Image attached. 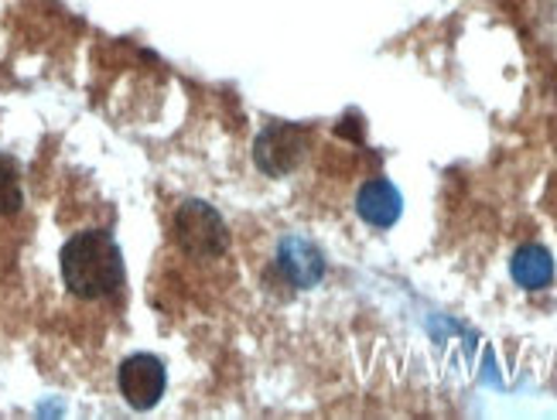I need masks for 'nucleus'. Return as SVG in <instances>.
<instances>
[{
  "mask_svg": "<svg viewBox=\"0 0 557 420\" xmlns=\"http://www.w3.org/2000/svg\"><path fill=\"white\" fill-rule=\"evenodd\" d=\"M356 212L362 215V222H370V226L391 230L394 222L400 219V212H404V199H400V192L386 178H373V182H367V185L359 188Z\"/></svg>",
  "mask_w": 557,
  "mask_h": 420,
  "instance_id": "6",
  "label": "nucleus"
},
{
  "mask_svg": "<svg viewBox=\"0 0 557 420\" xmlns=\"http://www.w3.org/2000/svg\"><path fill=\"white\" fill-rule=\"evenodd\" d=\"M277 270L287 284L295 287H314L325 274V257L322 250L305 236H284L277 246Z\"/></svg>",
  "mask_w": 557,
  "mask_h": 420,
  "instance_id": "5",
  "label": "nucleus"
},
{
  "mask_svg": "<svg viewBox=\"0 0 557 420\" xmlns=\"http://www.w3.org/2000/svg\"><path fill=\"white\" fill-rule=\"evenodd\" d=\"M116 383H120V393H124V400L134 410H151L164 397V386H168L164 362L148 353L131 356V359H124V366H120Z\"/></svg>",
  "mask_w": 557,
  "mask_h": 420,
  "instance_id": "4",
  "label": "nucleus"
},
{
  "mask_svg": "<svg viewBox=\"0 0 557 420\" xmlns=\"http://www.w3.org/2000/svg\"><path fill=\"white\" fill-rule=\"evenodd\" d=\"M175 243L188 257H199V260H215L226 254L230 246V230L223 215L215 212L209 202L199 199H188L178 206L175 212Z\"/></svg>",
  "mask_w": 557,
  "mask_h": 420,
  "instance_id": "2",
  "label": "nucleus"
},
{
  "mask_svg": "<svg viewBox=\"0 0 557 420\" xmlns=\"http://www.w3.org/2000/svg\"><path fill=\"white\" fill-rule=\"evenodd\" d=\"M59 267L69 294H76L83 301H100L124 284V254L110 239V233L100 230L72 236L62 246Z\"/></svg>",
  "mask_w": 557,
  "mask_h": 420,
  "instance_id": "1",
  "label": "nucleus"
},
{
  "mask_svg": "<svg viewBox=\"0 0 557 420\" xmlns=\"http://www.w3.org/2000/svg\"><path fill=\"white\" fill-rule=\"evenodd\" d=\"M305 155H308V134L301 127H290V123H274L253 144V161L271 178L295 171L305 161Z\"/></svg>",
  "mask_w": 557,
  "mask_h": 420,
  "instance_id": "3",
  "label": "nucleus"
},
{
  "mask_svg": "<svg viewBox=\"0 0 557 420\" xmlns=\"http://www.w3.org/2000/svg\"><path fill=\"white\" fill-rule=\"evenodd\" d=\"M510 274L520 287L527 291H541L554 281V257L544 250V246H520L513 254V263H510Z\"/></svg>",
  "mask_w": 557,
  "mask_h": 420,
  "instance_id": "7",
  "label": "nucleus"
},
{
  "mask_svg": "<svg viewBox=\"0 0 557 420\" xmlns=\"http://www.w3.org/2000/svg\"><path fill=\"white\" fill-rule=\"evenodd\" d=\"M24 206V192H21V168L14 158L0 155V215H14Z\"/></svg>",
  "mask_w": 557,
  "mask_h": 420,
  "instance_id": "8",
  "label": "nucleus"
}]
</instances>
